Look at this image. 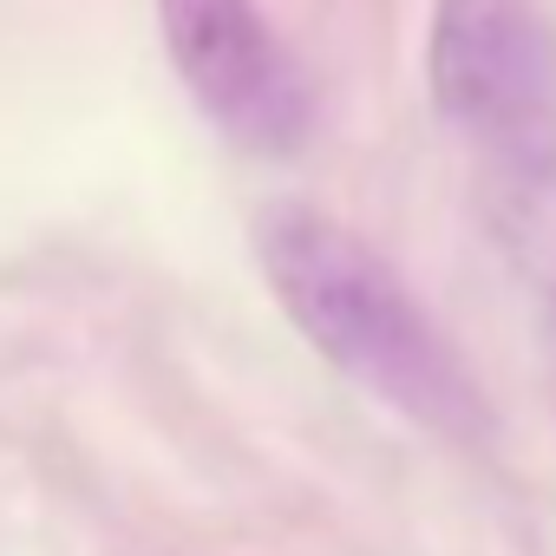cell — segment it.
I'll return each instance as SVG.
<instances>
[{
    "label": "cell",
    "instance_id": "obj_4",
    "mask_svg": "<svg viewBox=\"0 0 556 556\" xmlns=\"http://www.w3.org/2000/svg\"><path fill=\"white\" fill-rule=\"evenodd\" d=\"M484 164H491L484 216H491L497 242L510 249V262L530 275L536 289L556 295V144L484 157Z\"/></svg>",
    "mask_w": 556,
    "mask_h": 556
},
{
    "label": "cell",
    "instance_id": "obj_3",
    "mask_svg": "<svg viewBox=\"0 0 556 556\" xmlns=\"http://www.w3.org/2000/svg\"><path fill=\"white\" fill-rule=\"evenodd\" d=\"M426 79L484 157L556 144V47L530 0H439Z\"/></svg>",
    "mask_w": 556,
    "mask_h": 556
},
{
    "label": "cell",
    "instance_id": "obj_1",
    "mask_svg": "<svg viewBox=\"0 0 556 556\" xmlns=\"http://www.w3.org/2000/svg\"><path fill=\"white\" fill-rule=\"evenodd\" d=\"M255 262L302 341L361 393L452 445L491 439L484 387L380 249L308 203H275L255 216Z\"/></svg>",
    "mask_w": 556,
    "mask_h": 556
},
{
    "label": "cell",
    "instance_id": "obj_2",
    "mask_svg": "<svg viewBox=\"0 0 556 556\" xmlns=\"http://www.w3.org/2000/svg\"><path fill=\"white\" fill-rule=\"evenodd\" d=\"M157 27L184 92L236 151L289 157L308 144V73L255 0H157Z\"/></svg>",
    "mask_w": 556,
    "mask_h": 556
}]
</instances>
